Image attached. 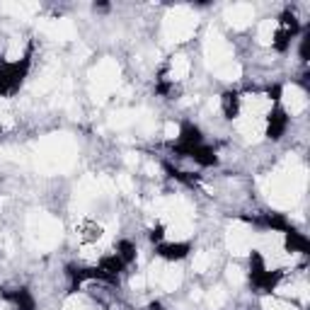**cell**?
<instances>
[{"label":"cell","mask_w":310,"mask_h":310,"mask_svg":"<svg viewBox=\"0 0 310 310\" xmlns=\"http://www.w3.org/2000/svg\"><path fill=\"white\" fill-rule=\"evenodd\" d=\"M146 172H148V177H158V172H160V167H158L155 162H146Z\"/></svg>","instance_id":"cell-28"},{"label":"cell","mask_w":310,"mask_h":310,"mask_svg":"<svg viewBox=\"0 0 310 310\" xmlns=\"http://www.w3.org/2000/svg\"><path fill=\"white\" fill-rule=\"evenodd\" d=\"M20 56H22V44H20V41H13L10 49H8V58H10V61H17Z\"/></svg>","instance_id":"cell-24"},{"label":"cell","mask_w":310,"mask_h":310,"mask_svg":"<svg viewBox=\"0 0 310 310\" xmlns=\"http://www.w3.org/2000/svg\"><path fill=\"white\" fill-rule=\"evenodd\" d=\"M162 134H165V138H170V141H172V138H177V136H179V126H177L175 122H167V124H165V129H162Z\"/></svg>","instance_id":"cell-23"},{"label":"cell","mask_w":310,"mask_h":310,"mask_svg":"<svg viewBox=\"0 0 310 310\" xmlns=\"http://www.w3.org/2000/svg\"><path fill=\"white\" fill-rule=\"evenodd\" d=\"M138 117H141V112L119 109V112H114V114L109 117V126H112V129H126V126H131V124H138Z\"/></svg>","instance_id":"cell-11"},{"label":"cell","mask_w":310,"mask_h":310,"mask_svg":"<svg viewBox=\"0 0 310 310\" xmlns=\"http://www.w3.org/2000/svg\"><path fill=\"white\" fill-rule=\"evenodd\" d=\"M0 310H8V308H5V305H0Z\"/></svg>","instance_id":"cell-32"},{"label":"cell","mask_w":310,"mask_h":310,"mask_svg":"<svg viewBox=\"0 0 310 310\" xmlns=\"http://www.w3.org/2000/svg\"><path fill=\"white\" fill-rule=\"evenodd\" d=\"M146 276H143V274H136L134 279H131V288H134V291H143V288H146Z\"/></svg>","instance_id":"cell-26"},{"label":"cell","mask_w":310,"mask_h":310,"mask_svg":"<svg viewBox=\"0 0 310 310\" xmlns=\"http://www.w3.org/2000/svg\"><path fill=\"white\" fill-rule=\"evenodd\" d=\"M201 298H203V293L199 291V288H194V291H191V300H201Z\"/></svg>","instance_id":"cell-30"},{"label":"cell","mask_w":310,"mask_h":310,"mask_svg":"<svg viewBox=\"0 0 310 310\" xmlns=\"http://www.w3.org/2000/svg\"><path fill=\"white\" fill-rule=\"evenodd\" d=\"M243 107H245V117L262 119V117L271 109V97H267V94H245Z\"/></svg>","instance_id":"cell-8"},{"label":"cell","mask_w":310,"mask_h":310,"mask_svg":"<svg viewBox=\"0 0 310 310\" xmlns=\"http://www.w3.org/2000/svg\"><path fill=\"white\" fill-rule=\"evenodd\" d=\"M262 308H264V310H298L293 303L281 300V298H274V296L262 298Z\"/></svg>","instance_id":"cell-17"},{"label":"cell","mask_w":310,"mask_h":310,"mask_svg":"<svg viewBox=\"0 0 310 310\" xmlns=\"http://www.w3.org/2000/svg\"><path fill=\"white\" fill-rule=\"evenodd\" d=\"M216 75L218 78H221V80H240V75H243V68H240V63H235V61H233V63H228V66H223V68H218L216 70Z\"/></svg>","instance_id":"cell-16"},{"label":"cell","mask_w":310,"mask_h":310,"mask_svg":"<svg viewBox=\"0 0 310 310\" xmlns=\"http://www.w3.org/2000/svg\"><path fill=\"white\" fill-rule=\"evenodd\" d=\"M238 129H240V134L247 143H257V141H262V136H264V122L262 119H255V117H243V119H238Z\"/></svg>","instance_id":"cell-9"},{"label":"cell","mask_w":310,"mask_h":310,"mask_svg":"<svg viewBox=\"0 0 310 310\" xmlns=\"http://www.w3.org/2000/svg\"><path fill=\"white\" fill-rule=\"evenodd\" d=\"M226 22H228L233 29H245L250 22H252V17H255V8L250 5V3H235V5H230L226 8Z\"/></svg>","instance_id":"cell-6"},{"label":"cell","mask_w":310,"mask_h":310,"mask_svg":"<svg viewBox=\"0 0 310 310\" xmlns=\"http://www.w3.org/2000/svg\"><path fill=\"white\" fill-rule=\"evenodd\" d=\"M209 264H211V257H209V252H196V255H194V259H191V269L199 271V274L209 269Z\"/></svg>","instance_id":"cell-19"},{"label":"cell","mask_w":310,"mask_h":310,"mask_svg":"<svg viewBox=\"0 0 310 310\" xmlns=\"http://www.w3.org/2000/svg\"><path fill=\"white\" fill-rule=\"evenodd\" d=\"M124 160H126V165H129V167H136V165H138V155H136V153H126V158H124Z\"/></svg>","instance_id":"cell-29"},{"label":"cell","mask_w":310,"mask_h":310,"mask_svg":"<svg viewBox=\"0 0 310 310\" xmlns=\"http://www.w3.org/2000/svg\"><path fill=\"white\" fill-rule=\"evenodd\" d=\"M274 29H276V22H274V20H262L259 27H257V39H259V44L269 46L271 39H274Z\"/></svg>","instance_id":"cell-15"},{"label":"cell","mask_w":310,"mask_h":310,"mask_svg":"<svg viewBox=\"0 0 310 310\" xmlns=\"http://www.w3.org/2000/svg\"><path fill=\"white\" fill-rule=\"evenodd\" d=\"M189 68H191V63H189L187 56H175L172 63H170V75H172V80H184L189 75Z\"/></svg>","instance_id":"cell-14"},{"label":"cell","mask_w":310,"mask_h":310,"mask_svg":"<svg viewBox=\"0 0 310 310\" xmlns=\"http://www.w3.org/2000/svg\"><path fill=\"white\" fill-rule=\"evenodd\" d=\"M203 56H206V66L214 68V73H216L218 68L233 63V49H230V44L223 39V34L216 27H209V32H206Z\"/></svg>","instance_id":"cell-3"},{"label":"cell","mask_w":310,"mask_h":310,"mask_svg":"<svg viewBox=\"0 0 310 310\" xmlns=\"http://www.w3.org/2000/svg\"><path fill=\"white\" fill-rule=\"evenodd\" d=\"M39 29L56 41L75 39V25L70 20H66V17H61V20H44V22H39Z\"/></svg>","instance_id":"cell-5"},{"label":"cell","mask_w":310,"mask_h":310,"mask_svg":"<svg viewBox=\"0 0 310 310\" xmlns=\"http://www.w3.org/2000/svg\"><path fill=\"white\" fill-rule=\"evenodd\" d=\"M63 310H85L82 308V300L78 296H73V298H68L66 303H63Z\"/></svg>","instance_id":"cell-25"},{"label":"cell","mask_w":310,"mask_h":310,"mask_svg":"<svg viewBox=\"0 0 310 310\" xmlns=\"http://www.w3.org/2000/svg\"><path fill=\"white\" fill-rule=\"evenodd\" d=\"M281 102H283V109H286L291 117L303 114L305 107H308V97H305V92H303L300 87H296V85H286V87H283Z\"/></svg>","instance_id":"cell-7"},{"label":"cell","mask_w":310,"mask_h":310,"mask_svg":"<svg viewBox=\"0 0 310 310\" xmlns=\"http://www.w3.org/2000/svg\"><path fill=\"white\" fill-rule=\"evenodd\" d=\"M114 187H119L124 194H131V191H134V182H131V177H129V175H117V179H114Z\"/></svg>","instance_id":"cell-22"},{"label":"cell","mask_w":310,"mask_h":310,"mask_svg":"<svg viewBox=\"0 0 310 310\" xmlns=\"http://www.w3.org/2000/svg\"><path fill=\"white\" fill-rule=\"evenodd\" d=\"M182 279H184V274H182L179 267H175V264L172 267H165L160 276V288L162 291H175V288H179Z\"/></svg>","instance_id":"cell-10"},{"label":"cell","mask_w":310,"mask_h":310,"mask_svg":"<svg viewBox=\"0 0 310 310\" xmlns=\"http://www.w3.org/2000/svg\"><path fill=\"white\" fill-rule=\"evenodd\" d=\"M0 250H5V252L13 250V240H10L8 235H0Z\"/></svg>","instance_id":"cell-27"},{"label":"cell","mask_w":310,"mask_h":310,"mask_svg":"<svg viewBox=\"0 0 310 310\" xmlns=\"http://www.w3.org/2000/svg\"><path fill=\"white\" fill-rule=\"evenodd\" d=\"M189 235H191V223L189 221H170L167 240H187Z\"/></svg>","instance_id":"cell-13"},{"label":"cell","mask_w":310,"mask_h":310,"mask_svg":"<svg viewBox=\"0 0 310 310\" xmlns=\"http://www.w3.org/2000/svg\"><path fill=\"white\" fill-rule=\"evenodd\" d=\"M226 279H228V283H233V286H243L245 274H243V269H240V267L230 264L228 269H226Z\"/></svg>","instance_id":"cell-20"},{"label":"cell","mask_w":310,"mask_h":310,"mask_svg":"<svg viewBox=\"0 0 310 310\" xmlns=\"http://www.w3.org/2000/svg\"><path fill=\"white\" fill-rule=\"evenodd\" d=\"M27 230L32 243L37 245L39 250H51L61 240V223L54 221L51 216H46V214H41V211H34L29 216Z\"/></svg>","instance_id":"cell-2"},{"label":"cell","mask_w":310,"mask_h":310,"mask_svg":"<svg viewBox=\"0 0 310 310\" xmlns=\"http://www.w3.org/2000/svg\"><path fill=\"white\" fill-rule=\"evenodd\" d=\"M226 245H228L230 255H238L243 257L250 252L252 247V233L245 223H233L228 228V235H226Z\"/></svg>","instance_id":"cell-4"},{"label":"cell","mask_w":310,"mask_h":310,"mask_svg":"<svg viewBox=\"0 0 310 310\" xmlns=\"http://www.w3.org/2000/svg\"><path fill=\"white\" fill-rule=\"evenodd\" d=\"M209 109H211V112H216V109H218V99H216V97L209 102Z\"/></svg>","instance_id":"cell-31"},{"label":"cell","mask_w":310,"mask_h":310,"mask_svg":"<svg viewBox=\"0 0 310 310\" xmlns=\"http://www.w3.org/2000/svg\"><path fill=\"white\" fill-rule=\"evenodd\" d=\"M196 25H199L196 13H191L184 5H179V8H175V10H170V13L165 15L162 39L167 41V44H182V41H187L194 34Z\"/></svg>","instance_id":"cell-1"},{"label":"cell","mask_w":310,"mask_h":310,"mask_svg":"<svg viewBox=\"0 0 310 310\" xmlns=\"http://www.w3.org/2000/svg\"><path fill=\"white\" fill-rule=\"evenodd\" d=\"M162 269H165V264H160V262H153V264H150V269H148V274H146V281H148V283H160Z\"/></svg>","instance_id":"cell-21"},{"label":"cell","mask_w":310,"mask_h":310,"mask_svg":"<svg viewBox=\"0 0 310 310\" xmlns=\"http://www.w3.org/2000/svg\"><path fill=\"white\" fill-rule=\"evenodd\" d=\"M0 10L15 15V17H29V15H34L39 10V5L37 3H3Z\"/></svg>","instance_id":"cell-12"},{"label":"cell","mask_w":310,"mask_h":310,"mask_svg":"<svg viewBox=\"0 0 310 310\" xmlns=\"http://www.w3.org/2000/svg\"><path fill=\"white\" fill-rule=\"evenodd\" d=\"M226 300H228V293H226V288H221V286H216L214 291H209V296H206L209 308H214V310H218Z\"/></svg>","instance_id":"cell-18"}]
</instances>
